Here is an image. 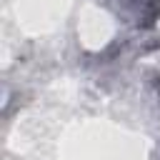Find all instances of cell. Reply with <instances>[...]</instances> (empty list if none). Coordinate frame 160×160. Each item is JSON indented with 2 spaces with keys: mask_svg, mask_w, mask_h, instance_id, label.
Returning a JSON list of instances; mask_svg holds the SVG:
<instances>
[{
  "mask_svg": "<svg viewBox=\"0 0 160 160\" xmlns=\"http://www.w3.org/2000/svg\"><path fill=\"white\" fill-rule=\"evenodd\" d=\"M108 8L125 25L135 30H152L160 20V0H105Z\"/></svg>",
  "mask_w": 160,
  "mask_h": 160,
  "instance_id": "cell-1",
  "label": "cell"
}]
</instances>
